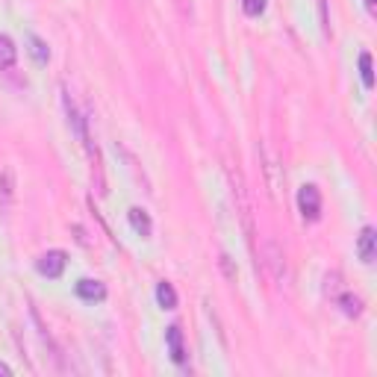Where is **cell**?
Segmentation results:
<instances>
[{
  "label": "cell",
  "instance_id": "3957f363",
  "mask_svg": "<svg viewBox=\"0 0 377 377\" xmlns=\"http://www.w3.org/2000/svg\"><path fill=\"white\" fill-rule=\"evenodd\" d=\"M65 265H68V257H65V251H48L39 257V271L44 277H50V280H57V277H62Z\"/></svg>",
  "mask_w": 377,
  "mask_h": 377
},
{
  "label": "cell",
  "instance_id": "6da1fadb",
  "mask_svg": "<svg viewBox=\"0 0 377 377\" xmlns=\"http://www.w3.org/2000/svg\"><path fill=\"white\" fill-rule=\"evenodd\" d=\"M298 209H301L304 221H318L321 218V192L318 186L307 183L298 188Z\"/></svg>",
  "mask_w": 377,
  "mask_h": 377
},
{
  "label": "cell",
  "instance_id": "7a4b0ae2",
  "mask_svg": "<svg viewBox=\"0 0 377 377\" xmlns=\"http://www.w3.org/2000/svg\"><path fill=\"white\" fill-rule=\"evenodd\" d=\"M265 265L271 269V274H274L277 283H286V280H289V271H286V257H283V251H280V245H277L274 239L265 242Z\"/></svg>",
  "mask_w": 377,
  "mask_h": 377
},
{
  "label": "cell",
  "instance_id": "4fadbf2b",
  "mask_svg": "<svg viewBox=\"0 0 377 377\" xmlns=\"http://www.w3.org/2000/svg\"><path fill=\"white\" fill-rule=\"evenodd\" d=\"M360 77H362V86L371 88L374 86V68H371V53H360Z\"/></svg>",
  "mask_w": 377,
  "mask_h": 377
},
{
  "label": "cell",
  "instance_id": "277c9868",
  "mask_svg": "<svg viewBox=\"0 0 377 377\" xmlns=\"http://www.w3.org/2000/svg\"><path fill=\"white\" fill-rule=\"evenodd\" d=\"M74 292H77V298L80 301H86V304H101V301H106V286L101 283V280H80L74 286Z\"/></svg>",
  "mask_w": 377,
  "mask_h": 377
},
{
  "label": "cell",
  "instance_id": "30bf717a",
  "mask_svg": "<svg viewBox=\"0 0 377 377\" xmlns=\"http://www.w3.org/2000/svg\"><path fill=\"white\" fill-rule=\"evenodd\" d=\"M127 215H130V224H133V230H136L139 236L151 239V233H153V221H151V215L145 213V209H142V206H133Z\"/></svg>",
  "mask_w": 377,
  "mask_h": 377
},
{
  "label": "cell",
  "instance_id": "8fae6325",
  "mask_svg": "<svg viewBox=\"0 0 377 377\" xmlns=\"http://www.w3.org/2000/svg\"><path fill=\"white\" fill-rule=\"evenodd\" d=\"M18 62V48L9 36H0V71H9Z\"/></svg>",
  "mask_w": 377,
  "mask_h": 377
},
{
  "label": "cell",
  "instance_id": "9a60e30c",
  "mask_svg": "<svg viewBox=\"0 0 377 377\" xmlns=\"http://www.w3.org/2000/svg\"><path fill=\"white\" fill-rule=\"evenodd\" d=\"M242 9L248 18H260L265 12V0H242Z\"/></svg>",
  "mask_w": 377,
  "mask_h": 377
},
{
  "label": "cell",
  "instance_id": "5b68a950",
  "mask_svg": "<svg viewBox=\"0 0 377 377\" xmlns=\"http://www.w3.org/2000/svg\"><path fill=\"white\" fill-rule=\"evenodd\" d=\"M357 257L365 262V265H371L374 257H377V233L374 227H362L360 230V239H357Z\"/></svg>",
  "mask_w": 377,
  "mask_h": 377
},
{
  "label": "cell",
  "instance_id": "8992f818",
  "mask_svg": "<svg viewBox=\"0 0 377 377\" xmlns=\"http://www.w3.org/2000/svg\"><path fill=\"white\" fill-rule=\"evenodd\" d=\"M15 204V171L3 168L0 174V213H9Z\"/></svg>",
  "mask_w": 377,
  "mask_h": 377
},
{
  "label": "cell",
  "instance_id": "7c38bea8",
  "mask_svg": "<svg viewBox=\"0 0 377 377\" xmlns=\"http://www.w3.org/2000/svg\"><path fill=\"white\" fill-rule=\"evenodd\" d=\"M157 301H160L162 309H177V292H174V286L168 280L157 283Z\"/></svg>",
  "mask_w": 377,
  "mask_h": 377
},
{
  "label": "cell",
  "instance_id": "5bb4252c",
  "mask_svg": "<svg viewBox=\"0 0 377 377\" xmlns=\"http://www.w3.org/2000/svg\"><path fill=\"white\" fill-rule=\"evenodd\" d=\"M342 292V274L339 271H330L327 277H325V295L327 298H336Z\"/></svg>",
  "mask_w": 377,
  "mask_h": 377
},
{
  "label": "cell",
  "instance_id": "ba28073f",
  "mask_svg": "<svg viewBox=\"0 0 377 377\" xmlns=\"http://www.w3.org/2000/svg\"><path fill=\"white\" fill-rule=\"evenodd\" d=\"M334 301L339 304V309L345 313L348 318H360L362 316V309H365V304H362V298L360 295H354V292H348V289H342Z\"/></svg>",
  "mask_w": 377,
  "mask_h": 377
},
{
  "label": "cell",
  "instance_id": "e0dca14e",
  "mask_svg": "<svg viewBox=\"0 0 377 377\" xmlns=\"http://www.w3.org/2000/svg\"><path fill=\"white\" fill-rule=\"evenodd\" d=\"M0 374H3V377H9V374H12V369H9L6 362H0Z\"/></svg>",
  "mask_w": 377,
  "mask_h": 377
},
{
  "label": "cell",
  "instance_id": "ac0fdd59",
  "mask_svg": "<svg viewBox=\"0 0 377 377\" xmlns=\"http://www.w3.org/2000/svg\"><path fill=\"white\" fill-rule=\"evenodd\" d=\"M365 9H369V12L374 15V0H365Z\"/></svg>",
  "mask_w": 377,
  "mask_h": 377
},
{
  "label": "cell",
  "instance_id": "2e32d148",
  "mask_svg": "<svg viewBox=\"0 0 377 377\" xmlns=\"http://www.w3.org/2000/svg\"><path fill=\"white\" fill-rule=\"evenodd\" d=\"M318 9H321V30H325V36H330V15H327V0H318Z\"/></svg>",
  "mask_w": 377,
  "mask_h": 377
},
{
  "label": "cell",
  "instance_id": "52a82bcc",
  "mask_svg": "<svg viewBox=\"0 0 377 377\" xmlns=\"http://www.w3.org/2000/svg\"><path fill=\"white\" fill-rule=\"evenodd\" d=\"M165 345H168V357H171L177 365H183V362H186L183 334H180V327H177V325H171L168 330H165Z\"/></svg>",
  "mask_w": 377,
  "mask_h": 377
},
{
  "label": "cell",
  "instance_id": "9c48e42d",
  "mask_svg": "<svg viewBox=\"0 0 377 377\" xmlns=\"http://www.w3.org/2000/svg\"><path fill=\"white\" fill-rule=\"evenodd\" d=\"M27 50H30V57L32 59H36V65H39V68H44V65H48L50 62V48H48V41H41L39 36H36V32H27Z\"/></svg>",
  "mask_w": 377,
  "mask_h": 377
}]
</instances>
